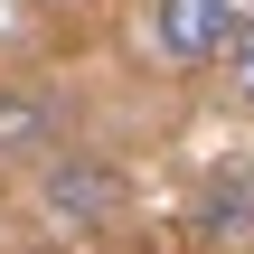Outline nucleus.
Here are the masks:
<instances>
[{
  "mask_svg": "<svg viewBox=\"0 0 254 254\" xmlns=\"http://www.w3.org/2000/svg\"><path fill=\"white\" fill-rule=\"evenodd\" d=\"M38 207H47L57 226L104 236V226L123 217V170L94 160V151H47V160H38Z\"/></svg>",
  "mask_w": 254,
  "mask_h": 254,
  "instance_id": "obj_1",
  "label": "nucleus"
},
{
  "mask_svg": "<svg viewBox=\"0 0 254 254\" xmlns=\"http://www.w3.org/2000/svg\"><path fill=\"white\" fill-rule=\"evenodd\" d=\"M226 28H236L226 0H151V47L170 66H217L226 57Z\"/></svg>",
  "mask_w": 254,
  "mask_h": 254,
  "instance_id": "obj_2",
  "label": "nucleus"
},
{
  "mask_svg": "<svg viewBox=\"0 0 254 254\" xmlns=\"http://www.w3.org/2000/svg\"><path fill=\"white\" fill-rule=\"evenodd\" d=\"M57 151V104L38 85H0V160H47Z\"/></svg>",
  "mask_w": 254,
  "mask_h": 254,
  "instance_id": "obj_3",
  "label": "nucleus"
},
{
  "mask_svg": "<svg viewBox=\"0 0 254 254\" xmlns=\"http://www.w3.org/2000/svg\"><path fill=\"white\" fill-rule=\"evenodd\" d=\"M198 236H207V245H245L254 236V179L245 170H217V179L198 189Z\"/></svg>",
  "mask_w": 254,
  "mask_h": 254,
  "instance_id": "obj_4",
  "label": "nucleus"
},
{
  "mask_svg": "<svg viewBox=\"0 0 254 254\" xmlns=\"http://www.w3.org/2000/svg\"><path fill=\"white\" fill-rule=\"evenodd\" d=\"M217 75H226V94L254 113V19L236 9V28H226V57H217Z\"/></svg>",
  "mask_w": 254,
  "mask_h": 254,
  "instance_id": "obj_5",
  "label": "nucleus"
},
{
  "mask_svg": "<svg viewBox=\"0 0 254 254\" xmlns=\"http://www.w3.org/2000/svg\"><path fill=\"white\" fill-rule=\"evenodd\" d=\"M28 9H75V0H28Z\"/></svg>",
  "mask_w": 254,
  "mask_h": 254,
  "instance_id": "obj_6",
  "label": "nucleus"
}]
</instances>
